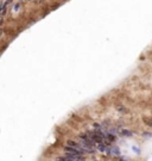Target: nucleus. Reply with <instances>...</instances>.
Instances as JSON below:
<instances>
[{"mask_svg":"<svg viewBox=\"0 0 152 161\" xmlns=\"http://www.w3.org/2000/svg\"><path fill=\"white\" fill-rule=\"evenodd\" d=\"M64 150H65V153H68V154L79 155V156H81V155H82V152H81V150H79L77 148L71 147V146H68V144H65V146H64Z\"/></svg>","mask_w":152,"mask_h":161,"instance_id":"obj_1","label":"nucleus"},{"mask_svg":"<svg viewBox=\"0 0 152 161\" xmlns=\"http://www.w3.org/2000/svg\"><path fill=\"white\" fill-rule=\"evenodd\" d=\"M85 157L82 156H79V155H72V154H68L65 153V155L64 156H61L59 157V160H68V161H71V160H83Z\"/></svg>","mask_w":152,"mask_h":161,"instance_id":"obj_2","label":"nucleus"},{"mask_svg":"<svg viewBox=\"0 0 152 161\" xmlns=\"http://www.w3.org/2000/svg\"><path fill=\"white\" fill-rule=\"evenodd\" d=\"M144 122L147 125H151L152 127V118H144Z\"/></svg>","mask_w":152,"mask_h":161,"instance_id":"obj_3","label":"nucleus"}]
</instances>
